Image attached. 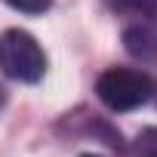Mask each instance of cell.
<instances>
[{"label":"cell","mask_w":157,"mask_h":157,"mask_svg":"<svg viewBox=\"0 0 157 157\" xmlns=\"http://www.w3.org/2000/svg\"><path fill=\"white\" fill-rule=\"evenodd\" d=\"M0 68L19 83H37L46 74V56L28 31L10 28L0 34Z\"/></svg>","instance_id":"1"},{"label":"cell","mask_w":157,"mask_h":157,"mask_svg":"<svg viewBox=\"0 0 157 157\" xmlns=\"http://www.w3.org/2000/svg\"><path fill=\"white\" fill-rule=\"evenodd\" d=\"M96 96L111 111H136L151 99V77L136 68H108L96 80Z\"/></svg>","instance_id":"2"},{"label":"cell","mask_w":157,"mask_h":157,"mask_svg":"<svg viewBox=\"0 0 157 157\" xmlns=\"http://www.w3.org/2000/svg\"><path fill=\"white\" fill-rule=\"evenodd\" d=\"M123 46H126V52H129L132 59H139V62H145V65L157 62V34H154L151 28H145V25L126 28V31H123Z\"/></svg>","instance_id":"3"},{"label":"cell","mask_w":157,"mask_h":157,"mask_svg":"<svg viewBox=\"0 0 157 157\" xmlns=\"http://www.w3.org/2000/svg\"><path fill=\"white\" fill-rule=\"evenodd\" d=\"M136 157H157V126H148L136 136Z\"/></svg>","instance_id":"4"},{"label":"cell","mask_w":157,"mask_h":157,"mask_svg":"<svg viewBox=\"0 0 157 157\" xmlns=\"http://www.w3.org/2000/svg\"><path fill=\"white\" fill-rule=\"evenodd\" d=\"M3 3H10V6H13V10H19V13L40 16V13H46V10H49L52 0H3Z\"/></svg>","instance_id":"5"},{"label":"cell","mask_w":157,"mask_h":157,"mask_svg":"<svg viewBox=\"0 0 157 157\" xmlns=\"http://www.w3.org/2000/svg\"><path fill=\"white\" fill-rule=\"evenodd\" d=\"M105 3H108L114 13H136V10H145V0H105Z\"/></svg>","instance_id":"6"},{"label":"cell","mask_w":157,"mask_h":157,"mask_svg":"<svg viewBox=\"0 0 157 157\" xmlns=\"http://www.w3.org/2000/svg\"><path fill=\"white\" fill-rule=\"evenodd\" d=\"M145 10H148L151 19H157V0H145Z\"/></svg>","instance_id":"7"},{"label":"cell","mask_w":157,"mask_h":157,"mask_svg":"<svg viewBox=\"0 0 157 157\" xmlns=\"http://www.w3.org/2000/svg\"><path fill=\"white\" fill-rule=\"evenodd\" d=\"M3 105H6V93H3V86H0V111H3Z\"/></svg>","instance_id":"8"},{"label":"cell","mask_w":157,"mask_h":157,"mask_svg":"<svg viewBox=\"0 0 157 157\" xmlns=\"http://www.w3.org/2000/svg\"><path fill=\"white\" fill-rule=\"evenodd\" d=\"M80 157H99V154H80Z\"/></svg>","instance_id":"9"}]
</instances>
